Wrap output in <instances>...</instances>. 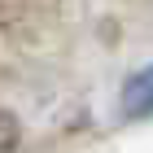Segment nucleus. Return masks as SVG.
<instances>
[{
    "label": "nucleus",
    "instance_id": "1",
    "mask_svg": "<svg viewBox=\"0 0 153 153\" xmlns=\"http://www.w3.org/2000/svg\"><path fill=\"white\" fill-rule=\"evenodd\" d=\"M123 114L127 118H149L153 114V66H140L123 83Z\"/></svg>",
    "mask_w": 153,
    "mask_h": 153
}]
</instances>
